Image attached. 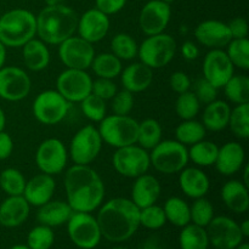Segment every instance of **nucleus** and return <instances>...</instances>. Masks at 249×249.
I'll list each match as a JSON object with an SVG mask.
<instances>
[{
    "mask_svg": "<svg viewBox=\"0 0 249 249\" xmlns=\"http://www.w3.org/2000/svg\"><path fill=\"white\" fill-rule=\"evenodd\" d=\"M240 225V231L242 233V236L246 238L249 237V220H243L242 223L238 224Z\"/></svg>",
    "mask_w": 249,
    "mask_h": 249,
    "instance_id": "052dcab7",
    "label": "nucleus"
},
{
    "mask_svg": "<svg viewBox=\"0 0 249 249\" xmlns=\"http://www.w3.org/2000/svg\"><path fill=\"white\" fill-rule=\"evenodd\" d=\"M66 225L71 242L79 249H94L101 242L99 223L92 213L73 212Z\"/></svg>",
    "mask_w": 249,
    "mask_h": 249,
    "instance_id": "1a4fd4ad",
    "label": "nucleus"
},
{
    "mask_svg": "<svg viewBox=\"0 0 249 249\" xmlns=\"http://www.w3.org/2000/svg\"><path fill=\"white\" fill-rule=\"evenodd\" d=\"M231 133L240 140L249 138V104L236 105L231 108L229 125Z\"/></svg>",
    "mask_w": 249,
    "mask_h": 249,
    "instance_id": "58836bf2",
    "label": "nucleus"
},
{
    "mask_svg": "<svg viewBox=\"0 0 249 249\" xmlns=\"http://www.w3.org/2000/svg\"><path fill=\"white\" fill-rule=\"evenodd\" d=\"M206 230L209 245L215 249H235L245 241L240 231V225L230 216H214Z\"/></svg>",
    "mask_w": 249,
    "mask_h": 249,
    "instance_id": "dca6fc26",
    "label": "nucleus"
},
{
    "mask_svg": "<svg viewBox=\"0 0 249 249\" xmlns=\"http://www.w3.org/2000/svg\"><path fill=\"white\" fill-rule=\"evenodd\" d=\"M71 104L57 90H44L39 92L32 105V113L44 125H56L67 117Z\"/></svg>",
    "mask_w": 249,
    "mask_h": 249,
    "instance_id": "9d476101",
    "label": "nucleus"
},
{
    "mask_svg": "<svg viewBox=\"0 0 249 249\" xmlns=\"http://www.w3.org/2000/svg\"><path fill=\"white\" fill-rule=\"evenodd\" d=\"M179 186L182 194L191 199L206 197L211 189V180L199 167H185L179 173Z\"/></svg>",
    "mask_w": 249,
    "mask_h": 249,
    "instance_id": "b1692460",
    "label": "nucleus"
},
{
    "mask_svg": "<svg viewBox=\"0 0 249 249\" xmlns=\"http://www.w3.org/2000/svg\"><path fill=\"white\" fill-rule=\"evenodd\" d=\"M109 16L96 7L87 10L78 16L77 36L91 44H96L106 38L109 32Z\"/></svg>",
    "mask_w": 249,
    "mask_h": 249,
    "instance_id": "6ab92c4d",
    "label": "nucleus"
},
{
    "mask_svg": "<svg viewBox=\"0 0 249 249\" xmlns=\"http://www.w3.org/2000/svg\"><path fill=\"white\" fill-rule=\"evenodd\" d=\"M241 172H242V179H241V181H242L246 186L249 187V165L247 164V163L243 165V168L241 169Z\"/></svg>",
    "mask_w": 249,
    "mask_h": 249,
    "instance_id": "bf43d9fd",
    "label": "nucleus"
},
{
    "mask_svg": "<svg viewBox=\"0 0 249 249\" xmlns=\"http://www.w3.org/2000/svg\"><path fill=\"white\" fill-rule=\"evenodd\" d=\"M121 83L123 89L139 94L151 87L153 82V70L142 62H133L123 68L121 72Z\"/></svg>",
    "mask_w": 249,
    "mask_h": 249,
    "instance_id": "a878e982",
    "label": "nucleus"
},
{
    "mask_svg": "<svg viewBox=\"0 0 249 249\" xmlns=\"http://www.w3.org/2000/svg\"><path fill=\"white\" fill-rule=\"evenodd\" d=\"M31 208L23 196H7L0 203V225L6 229L23 225L29 218Z\"/></svg>",
    "mask_w": 249,
    "mask_h": 249,
    "instance_id": "393cba45",
    "label": "nucleus"
},
{
    "mask_svg": "<svg viewBox=\"0 0 249 249\" xmlns=\"http://www.w3.org/2000/svg\"><path fill=\"white\" fill-rule=\"evenodd\" d=\"M117 91H118V88H117V84L113 82V79L96 78L95 80H92L91 94L100 97L104 101L111 100Z\"/></svg>",
    "mask_w": 249,
    "mask_h": 249,
    "instance_id": "8fccbe9b",
    "label": "nucleus"
},
{
    "mask_svg": "<svg viewBox=\"0 0 249 249\" xmlns=\"http://www.w3.org/2000/svg\"><path fill=\"white\" fill-rule=\"evenodd\" d=\"M181 55L186 61H195L199 57V46L195 41L186 40L181 45Z\"/></svg>",
    "mask_w": 249,
    "mask_h": 249,
    "instance_id": "6e6d98bb",
    "label": "nucleus"
},
{
    "mask_svg": "<svg viewBox=\"0 0 249 249\" xmlns=\"http://www.w3.org/2000/svg\"><path fill=\"white\" fill-rule=\"evenodd\" d=\"M36 18V36L48 45H60L77 33L78 14L65 4L46 5Z\"/></svg>",
    "mask_w": 249,
    "mask_h": 249,
    "instance_id": "7ed1b4c3",
    "label": "nucleus"
},
{
    "mask_svg": "<svg viewBox=\"0 0 249 249\" xmlns=\"http://www.w3.org/2000/svg\"><path fill=\"white\" fill-rule=\"evenodd\" d=\"M169 87L175 94H182V92H186L191 89V79L185 72L177 71L170 75Z\"/></svg>",
    "mask_w": 249,
    "mask_h": 249,
    "instance_id": "3c124183",
    "label": "nucleus"
},
{
    "mask_svg": "<svg viewBox=\"0 0 249 249\" xmlns=\"http://www.w3.org/2000/svg\"><path fill=\"white\" fill-rule=\"evenodd\" d=\"M140 249H163L156 237H150L141 245Z\"/></svg>",
    "mask_w": 249,
    "mask_h": 249,
    "instance_id": "4d7b16f0",
    "label": "nucleus"
},
{
    "mask_svg": "<svg viewBox=\"0 0 249 249\" xmlns=\"http://www.w3.org/2000/svg\"><path fill=\"white\" fill-rule=\"evenodd\" d=\"M172 19V7L162 0H148L139 14V27L146 36L165 32Z\"/></svg>",
    "mask_w": 249,
    "mask_h": 249,
    "instance_id": "f3484780",
    "label": "nucleus"
},
{
    "mask_svg": "<svg viewBox=\"0 0 249 249\" xmlns=\"http://www.w3.org/2000/svg\"><path fill=\"white\" fill-rule=\"evenodd\" d=\"M56 191V182L53 177L48 174H36L26 181L24 191L22 196L26 198L31 207L39 208L51 201Z\"/></svg>",
    "mask_w": 249,
    "mask_h": 249,
    "instance_id": "4be33fe9",
    "label": "nucleus"
},
{
    "mask_svg": "<svg viewBox=\"0 0 249 249\" xmlns=\"http://www.w3.org/2000/svg\"><path fill=\"white\" fill-rule=\"evenodd\" d=\"M140 209L130 198L114 197L102 203L97 209L102 238L111 243H124L130 240L140 228Z\"/></svg>",
    "mask_w": 249,
    "mask_h": 249,
    "instance_id": "f03ea898",
    "label": "nucleus"
},
{
    "mask_svg": "<svg viewBox=\"0 0 249 249\" xmlns=\"http://www.w3.org/2000/svg\"><path fill=\"white\" fill-rule=\"evenodd\" d=\"M226 208L235 214H245L249 209V190L241 180H229L220 191Z\"/></svg>",
    "mask_w": 249,
    "mask_h": 249,
    "instance_id": "bb28decb",
    "label": "nucleus"
},
{
    "mask_svg": "<svg viewBox=\"0 0 249 249\" xmlns=\"http://www.w3.org/2000/svg\"><path fill=\"white\" fill-rule=\"evenodd\" d=\"M138 128L139 122L130 114H107L99 123L97 130L104 143L113 148H121L136 143Z\"/></svg>",
    "mask_w": 249,
    "mask_h": 249,
    "instance_id": "39448f33",
    "label": "nucleus"
},
{
    "mask_svg": "<svg viewBox=\"0 0 249 249\" xmlns=\"http://www.w3.org/2000/svg\"><path fill=\"white\" fill-rule=\"evenodd\" d=\"M225 53L230 58L233 67L241 71L249 70V40L245 39H231L226 45Z\"/></svg>",
    "mask_w": 249,
    "mask_h": 249,
    "instance_id": "a19ab883",
    "label": "nucleus"
},
{
    "mask_svg": "<svg viewBox=\"0 0 249 249\" xmlns=\"http://www.w3.org/2000/svg\"><path fill=\"white\" fill-rule=\"evenodd\" d=\"M79 105L85 118L94 123H100L107 116L106 101L95 95H88L83 101L79 102Z\"/></svg>",
    "mask_w": 249,
    "mask_h": 249,
    "instance_id": "49530a36",
    "label": "nucleus"
},
{
    "mask_svg": "<svg viewBox=\"0 0 249 249\" xmlns=\"http://www.w3.org/2000/svg\"><path fill=\"white\" fill-rule=\"evenodd\" d=\"M112 164L119 175L135 179L148 173L151 168L150 152L138 143L116 148V152L112 156Z\"/></svg>",
    "mask_w": 249,
    "mask_h": 249,
    "instance_id": "9b49d317",
    "label": "nucleus"
},
{
    "mask_svg": "<svg viewBox=\"0 0 249 249\" xmlns=\"http://www.w3.org/2000/svg\"><path fill=\"white\" fill-rule=\"evenodd\" d=\"M133 186H131L130 199L139 209L152 206L157 203L162 194L160 182L155 175L145 174L135 178Z\"/></svg>",
    "mask_w": 249,
    "mask_h": 249,
    "instance_id": "5701e85b",
    "label": "nucleus"
},
{
    "mask_svg": "<svg viewBox=\"0 0 249 249\" xmlns=\"http://www.w3.org/2000/svg\"><path fill=\"white\" fill-rule=\"evenodd\" d=\"M31 90V77L23 68L16 66H4L0 68V99L18 102L26 99Z\"/></svg>",
    "mask_w": 249,
    "mask_h": 249,
    "instance_id": "2eb2a0df",
    "label": "nucleus"
},
{
    "mask_svg": "<svg viewBox=\"0 0 249 249\" xmlns=\"http://www.w3.org/2000/svg\"><path fill=\"white\" fill-rule=\"evenodd\" d=\"M246 164L245 147L237 141H229L219 147L214 167L223 177H232Z\"/></svg>",
    "mask_w": 249,
    "mask_h": 249,
    "instance_id": "412c9836",
    "label": "nucleus"
},
{
    "mask_svg": "<svg viewBox=\"0 0 249 249\" xmlns=\"http://www.w3.org/2000/svg\"><path fill=\"white\" fill-rule=\"evenodd\" d=\"M231 106L224 100H214L207 104L202 113V124L207 131L218 133L228 128L230 119Z\"/></svg>",
    "mask_w": 249,
    "mask_h": 249,
    "instance_id": "c85d7f7f",
    "label": "nucleus"
},
{
    "mask_svg": "<svg viewBox=\"0 0 249 249\" xmlns=\"http://www.w3.org/2000/svg\"><path fill=\"white\" fill-rule=\"evenodd\" d=\"M201 105L194 91L189 90V91L178 95L177 101H175V113L181 121L195 119L199 114Z\"/></svg>",
    "mask_w": 249,
    "mask_h": 249,
    "instance_id": "79ce46f5",
    "label": "nucleus"
},
{
    "mask_svg": "<svg viewBox=\"0 0 249 249\" xmlns=\"http://www.w3.org/2000/svg\"><path fill=\"white\" fill-rule=\"evenodd\" d=\"M14 140L6 131H0V160H5L12 155Z\"/></svg>",
    "mask_w": 249,
    "mask_h": 249,
    "instance_id": "5fc2aeb1",
    "label": "nucleus"
},
{
    "mask_svg": "<svg viewBox=\"0 0 249 249\" xmlns=\"http://www.w3.org/2000/svg\"><path fill=\"white\" fill-rule=\"evenodd\" d=\"M223 89L228 102L233 105L249 104V78L246 74H233Z\"/></svg>",
    "mask_w": 249,
    "mask_h": 249,
    "instance_id": "e433bc0d",
    "label": "nucleus"
},
{
    "mask_svg": "<svg viewBox=\"0 0 249 249\" xmlns=\"http://www.w3.org/2000/svg\"><path fill=\"white\" fill-rule=\"evenodd\" d=\"M163 128L155 118H146L139 122L136 143L145 150L151 151L163 140Z\"/></svg>",
    "mask_w": 249,
    "mask_h": 249,
    "instance_id": "473e14b6",
    "label": "nucleus"
},
{
    "mask_svg": "<svg viewBox=\"0 0 249 249\" xmlns=\"http://www.w3.org/2000/svg\"><path fill=\"white\" fill-rule=\"evenodd\" d=\"M151 167L164 175L179 174L189 164L186 146L177 140H162L150 151Z\"/></svg>",
    "mask_w": 249,
    "mask_h": 249,
    "instance_id": "0eeeda50",
    "label": "nucleus"
},
{
    "mask_svg": "<svg viewBox=\"0 0 249 249\" xmlns=\"http://www.w3.org/2000/svg\"><path fill=\"white\" fill-rule=\"evenodd\" d=\"M197 43L204 48L225 49L231 41V34L228 23L219 19H206L197 24L194 31Z\"/></svg>",
    "mask_w": 249,
    "mask_h": 249,
    "instance_id": "aec40b11",
    "label": "nucleus"
},
{
    "mask_svg": "<svg viewBox=\"0 0 249 249\" xmlns=\"http://www.w3.org/2000/svg\"><path fill=\"white\" fill-rule=\"evenodd\" d=\"M163 211L167 218V223H170L177 228L181 229L191 223L190 204L180 197H169L163 204Z\"/></svg>",
    "mask_w": 249,
    "mask_h": 249,
    "instance_id": "2f4dec72",
    "label": "nucleus"
},
{
    "mask_svg": "<svg viewBox=\"0 0 249 249\" xmlns=\"http://www.w3.org/2000/svg\"><path fill=\"white\" fill-rule=\"evenodd\" d=\"M218 88L214 87L203 77L197 79L194 85V94L196 95L198 101L203 105L211 104L212 101L218 99Z\"/></svg>",
    "mask_w": 249,
    "mask_h": 249,
    "instance_id": "09e8293b",
    "label": "nucleus"
},
{
    "mask_svg": "<svg viewBox=\"0 0 249 249\" xmlns=\"http://www.w3.org/2000/svg\"><path fill=\"white\" fill-rule=\"evenodd\" d=\"M207 135V130L202 122L195 119L182 121L175 128V140L179 141L186 147H190L194 143L204 140Z\"/></svg>",
    "mask_w": 249,
    "mask_h": 249,
    "instance_id": "c9c22d12",
    "label": "nucleus"
},
{
    "mask_svg": "<svg viewBox=\"0 0 249 249\" xmlns=\"http://www.w3.org/2000/svg\"><path fill=\"white\" fill-rule=\"evenodd\" d=\"M235 249H249V245L247 242H245V241H243V242L241 243V245H238Z\"/></svg>",
    "mask_w": 249,
    "mask_h": 249,
    "instance_id": "e2e57ef3",
    "label": "nucleus"
},
{
    "mask_svg": "<svg viewBox=\"0 0 249 249\" xmlns=\"http://www.w3.org/2000/svg\"><path fill=\"white\" fill-rule=\"evenodd\" d=\"M180 249H208L209 238L206 228L190 223L179 233Z\"/></svg>",
    "mask_w": 249,
    "mask_h": 249,
    "instance_id": "f704fd0d",
    "label": "nucleus"
},
{
    "mask_svg": "<svg viewBox=\"0 0 249 249\" xmlns=\"http://www.w3.org/2000/svg\"><path fill=\"white\" fill-rule=\"evenodd\" d=\"M202 72L204 79L218 89H223L226 82L235 74V67L224 49H211L203 58Z\"/></svg>",
    "mask_w": 249,
    "mask_h": 249,
    "instance_id": "a211bd4d",
    "label": "nucleus"
},
{
    "mask_svg": "<svg viewBox=\"0 0 249 249\" xmlns=\"http://www.w3.org/2000/svg\"><path fill=\"white\" fill-rule=\"evenodd\" d=\"M22 61L27 70L32 72H41L48 68L51 60V53L48 44L34 36L22 46Z\"/></svg>",
    "mask_w": 249,
    "mask_h": 249,
    "instance_id": "cd10ccee",
    "label": "nucleus"
},
{
    "mask_svg": "<svg viewBox=\"0 0 249 249\" xmlns=\"http://www.w3.org/2000/svg\"><path fill=\"white\" fill-rule=\"evenodd\" d=\"M58 46V58L66 68L85 70L90 68L95 57L94 44L84 40L79 36H72Z\"/></svg>",
    "mask_w": 249,
    "mask_h": 249,
    "instance_id": "4468645a",
    "label": "nucleus"
},
{
    "mask_svg": "<svg viewBox=\"0 0 249 249\" xmlns=\"http://www.w3.org/2000/svg\"><path fill=\"white\" fill-rule=\"evenodd\" d=\"M189 160H191L196 167L207 168L214 165L218 156L219 146L213 141L202 140L187 147Z\"/></svg>",
    "mask_w": 249,
    "mask_h": 249,
    "instance_id": "72a5a7b5",
    "label": "nucleus"
},
{
    "mask_svg": "<svg viewBox=\"0 0 249 249\" xmlns=\"http://www.w3.org/2000/svg\"><path fill=\"white\" fill-rule=\"evenodd\" d=\"M9 249H29V248L27 247L26 245H15L12 246V247H10Z\"/></svg>",
    "mask_w": 249,
    "mask_h": 249,
    "instance_id": "0e129e2a",
    "label": "nucleus"
},
{
    "mask_svg": "<svg viewBox=\"0 0 249 249\" xmlns=\"http://www.w3.org/2000/svg\"><path fill=\"white\" fill-rule=\"evenodd\" d=\"M214 216H215L214 206L209 199H207L206 197L194 199L192 204L190 206V218H191L192 224L207 228V225L211 223Z\"/></svg>",
    "mask_w": 249,
    "mask_h": 249,
    "instance_id": "37998d69",
    "label": "nucleus"
},
{
    "mask_svg": "<svg viewBox=\"0 0 249 249\" xmlns=\"http://www.w3.org/2000/svg\"><path fill=\"white\" fill-rule=\"evenodd\" d=\"M34 158L40 173L55 177L65 172L70 156L67 147L60 139L49 138L41 141Z\"/></svg>",
    "mask_w": 249,
    "mask_h": 249,
    "instance_id": "f8f14e48",
    "label": "nucleus"
},
{
    "mask_svg": "<svg viewBox=\"0 0 249 249\" xmlns=\"http://www.w3.org/2000/svg\"><path fill=\"white\" fill-rule=\"evenodd\" d=\"M177 50L178 44L174 36L163 32L143 39L139 45L138 57L151 70H160L172 62Z\"/></svg>",
    "mask_w": 249,
    "mask_h": 249,
    "instance_id": "423d86ee",
    "label": "nucleus"
},
{
    "mask_svg": "<svg viewBox=\"0 0 249 249\" xmlns=\"http://www.w3.org/2000/svg\"><path fill=\"white\" fill-rule=\"evenodd\" d=\"M6 56H7V48L4 44L0 41V68H2L6 62Z\"/></svg>",
    "mask_w": 249,
    "mask_h": 249,
    "instance_id": "13d9d810",
    "label": "nucleus"
},
{
    "mask_svg": "<svg viewBox=\"0 0 249 249\" xmlns=\"http://www.w3.org/2000/svg\"><path fill=\"white\" fill-rule=\"evenodd\" d=\"M92 78L85 70L66 68L56 79V90L70 104H79L91 94Z\"/></svg>",
    "mask_w": 249,
    "mask_h": 249,
    "instance_id": "ddd939ff",
    "label": "nucleus"
},
{
    "mask_svg": "<svg viewBox=\"0 0 249 249\" xmlns=\"http://www.w3.org/2000/svg\"><path fill=\"white\" fill-rule=\"evenodd\" d=\"M34 36L36 18L32 11L17 7L0 16V41L6 48H22Z\"/></svg>",
    "mask_w": 249,
    "mask_h": 249,
    "instance_id": "20e7f679",
    "label": "nucleus"
},
{
    "mask_svg": "<svg viewBox=\"0 0 249 249\" xmlns=\"http://www.w3.org/2000/svg\"><path fill=\"white\" fill-rule=\"evenodd\" d=\"M102 141L99 130L92 124L80 128L71 139L68 156L74 164L90 165L102 150Z\"/></svg>",
    "mask_w": 249,
    "mask_h": 249,
    "instance_id": "6e6552de",
    "label": "nucleus"
},
{
    "mask_svg": "<svg viewBox=\"0 0 249 249\" xmlns=\"http://www.w3.org/2000/svg\"><path fill=\"white\" fill-rule=\"evenodd\" d=\"M55 243L53 229L41 225L34 226L27 235L26 246L29 249H50Z\"/></svg>",
    "mask_w": 249,
    "mask_h": 249,
    "instance_id": "c03bdc74",
    "label": "nucleus"
},
{
    "mask_svg": "<svg viewBox=\"0 0 249 249\" xmlns=\"http://www.w3.org/2000/svg\"><path fill=\"white\" fill-rule=\"evenodd\" d=\"M128 0H95V7L107 16H112L125 7Z\"/></svg>",
    "mask_w": 249,
    "mask_h": 249,
    "instance_id": "603ef678",
    "label": "nucleus"
},
{
    "mask_svg": "<svg viewBox=\"0 0 249 249\" xmlns=\"http://www.w3.org/2000/svg\"><path fill=\"white\" fill-rule=\"evenodd\" d=\"M90 68L96 78L114 79L121 75L123 70V61L119 60L112 53H101L95 55Z\"/></svg>",
    "mask_w": 249,
    "mask_h": 249,
    "instance_id": "7c9ffc66",
    "label": "nucleus"
},
{
    "mask_svg": "<svg viewBox=\"0 0 249 249\" xmlns=\"http://www.w3.org/2000/svg\"><path fill=\"white\" fill-rule=\"evenodd\" d=\"M139 44L128 33H117L111 39V53L121 61H131L138 57Z\"/></svg>",
    "mask_w": 249,
    "mask_h": 249,
    "instance_id": "4c0bfd02",
    "label": "nucleus"
},
{
    "mask_svg": "<svg viewBox=\"0 0 249 249\" xmlns=\"http://www.w3.org/2000/svg\"><path fill=\"white\" fill-rule=\"evenodd\" d=\"M139 219H140V226L152 231L160 230V229L164 228V225L167 224V218H165L163 207L158 206L157 203L141 208Z\"/></svg>",
    "mask_w": 249,
    "mask_h": 249,
    "instance_id": "a18cd8bd",
    "label": "nucleus"
},
{
    "mask_svg": "<svg viewBox=\"0 0 249 249\" xmlns=\"http://www.w3.org/2000/svg\"><path fill=\"white\" fill-rule=\"evenodd\" d=\"M232 39H245L248 36V23L245 17H235L228 23Z\"/></svg>",
    "mask_w": 249,
    "mask_h": 249,
    "instance_id": "864d4df0",
    "label": "nucleus"
},
{
    "mask_svg": "<svg viewBox=\"0 0 249 249\" xmlns=\"http://www.w3.org/2000/svg\"><path fill=\"white\" fill-rule=\"evenodd\" d=\"M5 125H6V116H5L4 109L0 107V131L4 130Z\"/></svg>",
    "mask_w": 249,
    "mask_h": 249,
    "instance_id": "680f3d73",
    "label": "nucleus"
},
{
    "mask_svg": "<svg viewBox=\"0 0 249 249\" xmlns=\"http://www.w3.org/2000/svg\"><path fill=\"white\" fill-rule=\"evenodd\" d=\"M162 1H164V2H168V4H172V2H174L175 0H162Z\"/></svg>",
    "mask_w": 249,
    "mask_h": 249,
    "instance_id": "69168bd1",
    "label": "nucleus"
},
{
    "mask_svg": "<svg viewBox=\"0 0 249 249\" xmlns=\"http://www.w3.org/2000/svg\"><path fill=\"white\" fill-rule=\"evenodd\" d=\"M63 187L66 202L73 212L92 213L104 203L106 187L91 165L73 164L65 172Z\"/></svg>",
    "mask_w": 249,
    "mask_h": 249,
    "instance_id": "f257e3e1",
    "label": "nucleus"
},
{
    "mask_svg": "<svg viewBox=\"0 0 249 249\" xmlns=\"http://www.w3.org/2000/svg\"><path fill=\"white\" fill-rule=\"evenodd\" d=\"M73 214L70 204L60 199H51L45 204L40 206L36 212V219L41 225L49 228H58L65 225Z\"/></svg>",
    "mask_w": 249,
    "mask_h": 249,
    "instance_id": "c756f323",
    "label": "nucleus"
},
{
    "mask_svg": "<svg viewBox=\"0 0 249 249\" xmlns=\"http://www.w3.org/2000/svg\"><path fill=\"white\" fill-rule=\"evenodd\" d=\"M134 105H135L134 94L125 89L118 90L116 95L111 99V108L113 114L128 116L133 111Z\"/></svg>",
    "mask_w": 249,
    "mask_h": 249,
    "instance_id": "de8ad7c7",
    "label": "nucleus"
},
{
    "mask_svg": "<svg viewBox=\"0 0 249 249\" xmlns=\"http://www.w3.org/2000/svg\"><path fill=\"white\" fill-rule=\"evenodd\" d=\"M26 181L24 175L16 168H6L0 172V189L7 196H22Z\"/></svg>",
    "mask_w": 249,
    "mask_h": 249,
    "instance_id": "ea45409f",
    "label": "nucleus"
}]
</instances>
